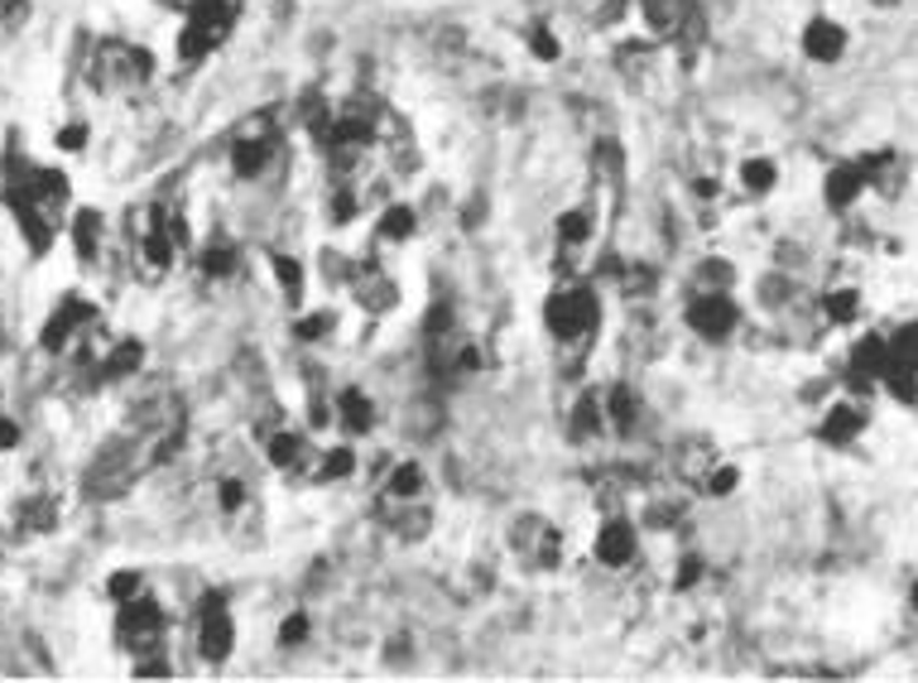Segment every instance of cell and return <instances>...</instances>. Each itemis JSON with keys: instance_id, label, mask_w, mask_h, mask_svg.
Listing matches in <instances>:
<instances>
[{"instance_id": "obj_52", "label": "cell", "mask_w": 918, "mask_h": 683, "mask_svg": "<svg viewBox=\"0 0 918 683\" xmlns=\"http://www.w3.org/2000/svg\"><path fill=\"white\" fill-rule=\"evenodd\" d=\"M30 0H0V15H15V10H24Z\"/></svg>"}, {"instance_id": "obj_54", "label": "cell", "mask_w": 918, "mask_h": 683, "mask_svg": "<svg viewBox=\"0 0 918 683\" xmlns=\"http://www.w3.org/2000/svg\"><path fill=\"white\" fill-rule=\"evenodd\" d=\"M914 607H918V583H914Z\"/></svg>"}, {"instance_id": "obj_32", "label": "cell", "mask_w": 918, "mask_h": 683, "mask_svg": "<svg viewBox=\"0 0 918 683\" xmlns=\"http://www.w3.org/2000/svg\"><path fill=\"white\" fill-rule=\"evenodd\" d=\"M236 265H241V260H236V251L226 241H212V246L197 251V270H203L207 280H231Z\"/></svg>"}, {"instance_id": "obj_50", "label": "cell", "mask_w": 918, "mask_h": 683, "mask_svg": "<svg viewBox=\"0 0 918 683\" xmlns=\"http://www.w3.org/2000/svg\"><path fill=\"white\" fill-rule=\"evenodd\" d=\"M702 577V563L698 559H683V568H678V587H693Z\"/></svg>"}, {"instance_id": "obj_23", "label": "cell", "mask_w": 918, "mask_h": 683, "mask_svg": "<svg viewBox=\"0 0 918 683\" xmlns=\"http://www.w3.org/2000/svg\"><path fill=\"white\" fill-rule=\"evenodd\" d=\"M861 169H866V188H881L885 198H895V193H899V183H904L899 154H889V150L866 154V160H861Z\"/></svg>"}, {"instance_id": "obj_43", "label": "cell", "mask_w": 918, "mask_h": 683, "mask_svg": "<svg viewBox=\"0 0 918 683\" xmlns=\"http://www.w3.org/2000/svg\"><path fill=\"white\" fill-rule=\"evenodd\" d=\"M327 333H332V313H309V318L294 323V337L299 342H317V337H327Z\"/></svg>"}, {"instance_id": "obj_31", "label": "cell", "mask_w": 918, "mask_h": 683, "mask_svg": "<svg viewBox=\"0 0 918 683\" xmlns=\"http://www.w3.org/2000/svg\"><path fill=\"white\" fill-rule=\"evenodd\" d=\"M414 496H423V467L399 463L390 477H385V501H414Z\"/></svg>"}, {"instance_id": "obj_47", "label": "cell", "mask_w": 918, "mask_h": 683, "mask_svg": "<svg viewBox=\"0 0 918 683\" xmlns=\"http://www.w3.org/2000/svg\"><path fill=\"white\" fill-rule=\"evenodd\" d=\"M106 593H111L116 601L140 597V573H111V577H106Z\"/></svg>"}, {"instance_id": "obj_34", "label": "cell", "mask_w": 918, "mask_h": 683, "mask_svg": "<svg viewBox=\"0 0 918 683\" xmlns=\"http://www.w3.org/2000/svg\"><path fill=\"white\" fill-rule=\"evenodd\" d=\"M708 471H712V453H708V443H683V448H678V477L708 481Z\"/></svg>"}, {"instance_id": "obj_14", "label": "cell", "mask_w": 918, "mask_h": 683, "mask_svg": "<svg viewBox=\"0 0 918 683\" xmlns=\"http://www.w3.org/2000/svg\"><path fill=\"white\" fill-rule=\"evenodd\" d=\"M866 193V169H861V160H846V164H836L828 169V183H822V198H828L832 213H846L851 203Z\"/></svg>"}, {"instance_id": "obj_8", "label": "cell", "mask_w": 918, "mask_h": 683, "mask_svg": "<svg viewBox=\"0 0 918 683\" xmlns=\"http://www.w3.org/2000/svg\"><path fill=\"white\" fill-rule=\"evenodd\" d=\"M640 15L655 30V39L673 44H702V10L698 0H640Z\"/></svg>"}, {"instance_id": "obj_27", "label": "cell", "mask_w": 918, "mask_h": 683, "mask_svg": "<svg viewBox=\"0 0 918 683\" xmlns=\"http://www.w3.org/2000/svg\"><path fill=\"white\" fill-rule=\"evenodd\" d=\"M414 227H419L414 207H409V203H390L380 213V221H376V236H380V241H395L399 246V241H409V236H414Z\"/></svg>"}, {"instance_id": "obj_18", "label": "cell", "mask_w": 918, "mask_h": 683, "mask_svg": "<svg viewBox=\"0 0 918 683\" xmlns=\"http://www.w3.org/2000/svg\"><path fill=\"white\" fill-rule=\"evenodd\" d=\"M885 366H889V342L885 337L856 342V351H851V386H875V380L885 376Z\"/></svg>"}, {"instance_id": "obj_20", "label": "cell", "mask_w": 918, "mask_h": 683, "mask_svg": "<svg viewBox=\"0 0 918 683\" xmlns=\"http://www.w3.org/2000/svg\"><path fill=\"white\" fill-rule=\"evenodd\" d=\"M602 414H606V429H616L620 438H630L635 424H640V395L630 386H611L606 400H602Z\"/></svg>"}, {"instance_id": "obj_4", "label": "cell", "mask_w": 918, "mask_h": 683, "mask_svg": "<svg viewBox=\"0 0 918 683\" xmlns=\"http://www.w3.org/2000/svg\"><path fill=\"white\" fill-rule=\"evenodd\" d=\"M596 318H602V304H596V294L587 284L558 289L549 304H543V327H549L558 342H568V347L587 342L596 333Z\"/></svg>"}, {"instance_id": "obj_45", "label": "cell", "mask_w": 918, "mask_h": 683, "mask_svg": "<svg viewBox=\"0 0 918 683\" xmlns=\"http://www.w3.org/2000/svg\"><path fill=\"white\" fill-rule=\"evenodd\" d=\"M736 481H741V471H736V467L712 463V471H708V491H712V496H731V491H736Z\"/></svg>"}, {"instance_id": "obj_3", "label": "cell", "mask_w": 918, "mask_h": 683, "mask_svg": "<svg viewBox=\"0 0 918 683\" xmlns=\"http://www.w3.org/2000/svg\"><path fill=\"white\" fill-rule=\"evenodd\" d=\"M140 467H150V463L136 453V438H111L97 457H91V467L83 477V491L97 496V501H116V496H126L130 486H136Z\"/></svg>"}, {"instance_id": "obj_35", "label": "cell", "mask_w": 918, "mask_h": 683, "mask_svg": "<svg viewBox=\"0 0 918 683\" xmlns=\"http://www.w3.org/2000/svg\"><path fill=\"white\" fill-rule=\"evenodd\" d=\"M270 265H274V274H279V284H284V299L289 304H303V265L294 256H270Z\"/></svg>"}, {"instance_id": "obj_10", "label": "cell", "mask_w": 918, "mask_h": 683, "mask_svg": "<svg viewBox=\"0 0 918 683\" xmlns=\"http://www.w3.org/2000/svg\"><path fill=\"white\" fill-rule=\"evenodd\" d=\"M236 646V626H231V607H226L222 593H207L203 607H197V650H203L207 664H222Z\"/></svg>"}, {"instance_id": "obj_53", "label": "cell", "mask_w": 918, "mask_h": 683, "mask_svg": "<svg viewBox=\"0 0 918 683\" xmlns=\"http://www.w3.org/2000/svg\"><path fill=\"white\" fill-rule=\"evenodd\" d=\"M159 6H169V10H183V6H188V0H159Z\"/></svg>"}, {"instance_id": "obj_38", "label": "cell", "mask_w": 918, "mask_h": 683, "mask_svg": "<svg viewBox=\"0 0 918 683\" xmlns=\"http://www.w3.org/2000/svg\"><path fill=\"white\" fill-rule=\"evenodd\" d=\"M889 357L904 361V366H914L918 371V323H904L895 337H889Z\"/></svg>"}, {"instance_id": "obj_39", "label": "cell", "mask_w": 918, "mask_h": 683, "mask_svg": "<svg viewBox=\"0 0 918 683\" xmlns=\"http://www.w3.org/2000/svg\"><path fill=\"white\" fill-rule=\"evenodd\" d=\"M356 213H361V193H356L352 178H347V183H337V188H332V221L342 227V221H352Z\"/></svg>"}, {"instance_id": "obj_40", "label": "cell", "mask_w": 918, "mask_h": 683, "mask_svg": "<svg viewBox=\"0 0 918 683\" xmlns=\"http://www.w3.org/2000/svg\"><path fill=\"white\" fill-rule=\"evenodd\" d=\"M822 308H828L832 323H851V318H856V308H861V294H856V289H836V294L822 299Z\"/></svg>"}, {"instance_id": "obj_46", "label": "cell", "mask_w": 918, "mask_h": 683, "mask_svg": "<svg viewBox=\"0 0 918 683\" xmlns=\"http://www.w3.org/2000/svg\"><path fill=\"white\" fill-rule=\"evenodd\" d=\"M303 640H309V616L294 611L284 626H279V646H284V650H294V646H303Z\"/></svg>"}, {"instance_id": "obj_7", "label": "cell", "mask_w": 918, "mask_h": 683, "mask_svg": "<svg viewBox=\"0 0 918 683\" xmlns=\"http://www.w3.org/2000/svg\"><path fill=\"white\" fill-rule=\"evenodd\" d=\"M510 554L525 563L529 573H553L563 559V540L543 516H520L510 524Z\"/></svg>"}, {"instance_id": "obj_24", "label": "cell", "mask_w": 918, "mask_h": 683, "mask_svg": "<svg viewBox=\"0 0 918 683\" xmlns=\"http://www.w3.org/2000/svg\"><path fill=\"white\" fill-rule=\"evenodd\" d=\"M101 231H106V217L97 213V207H77V217H73V251H77V260H97Z\"/></svg>"}, {"instance_id": "obj_15", "label": "cell", "mask_w": 918, "mask_h": 683, "mask_svg": "<svg viewBox=\"0 0 918 683\" xmlns=\"http://www.w3.org/2000/svg\"><path fill=\"white\" fill-rule=\"evenodd\" d=\"M264 453H270V463H274V467H284V471L313 467L309 433H294V429H270V433H264Z\"/></svg>"}, {"instance_id": "obj_25", "label": "cell", "mask_w": 918, "mask_h": 683, "mask_svg": "<svg viewBox=\"0 0 918 683\" xmlns=\"http://www.w3.org/2000/svg\"><path fill=\"white\" fill-rule=\"evenodd\" d=\"M337 419H342V429L347 433H370L376 429V404L366 400V390H342V400H337Z\"/></svg>"}, {"instance_id": "obj_48", "label": "cell", "mask_w": 918, "mask_h": 683, "mask_svg": "<svg viewBox=\"0 0 918 683\" xmlns=\"http://www.w3.org/2000/svg\"><path fill=\"white\" fill-rule=\"evenodd\" d=\"M246 501V486L241 481H222V510H241Z\"/></svg>"}, {"instance_id": "obj_1", "label": "cell", "mask_w": 918, "mask_h": 683, "mask_svg": "<svg viewBox=\"0 0 918 683\" xmlns=\"http://www.w3.org/2000/svg\"><path fill=\"white\" fill-rule=\"evenodd\" d=\"M87 77L97 91H111V97H136L154 83V54L130 39H101L87 58Z\"/></svg>"}, {"instance_id": "obj_37", "label": "cell", "mask_w": 918, "mask_h": 683, "mask_svg": "<svg viewBox=\"0 0 918 683\" xmlns=\"http://www.w3.org/2000/svg\"><path fill=\"white\" fill-rule=\"evenodd\" d=\"M53 501H44V496H39V501H24L20 506V524H24V534H44V530H53Z\"/></svg>"}, {"instance_id": "obj_17", "label": "cell", "mask_w": 918, "mask_h": 683, "mask_svg": "<svg viewBox=\"0 0 918 683\" xmlns=\"http://www.w3.org/2000/svg\"><path fill=\"white\" fill-rule=\"evenodd\" d=\"M611 58H616V73L635 87H645L649 77H655V44H649V39H625V44H616Z\"/></svg>"}, {"instance_id": "obj_2", "label": "cell", "mask_w": 918, "mask_h": 683, "mask_svg": "<svg viewBox=\"0 0 918 683\" xmlns=\"http://www.w3.org/2000/svg\"><path fill=\"white\" fill-rule=\"evenodd\" d=\"M236 30V0H188L183 6V30H179V63L197 68L207 63Z\"/></svg>"}, {"instance_id": "obj_51", "label": "cell", "mask_w": 918, "mask_h": 683, "mask_svg": "<svg viewBox=\"0 0 918 683\" xmlns=\"http://www.w3.org/2000/svg\"><path fill=\"white\" fill-rule=\"evenodd\" d=\"M15 443H20V429L10 424V419H0V453H6V448H15Z\"/></svg>"}, {"instance_id": "obj_30", "label": "cell", "mask_w": 918, "mask_h": 683, "mask_svg": "<svg viewBox=\"0 0 918 683\" xmlns=\"http://www.w3.org/2000/svg\"><path fill=\"white\" fill-rule=\"evenodd\" d=\"M587 241H592V207H568L558 217V246L563 251H582Z\"/></svg>"}, {"instance_id": "obj_12", "label": "cell", "mask_w": 918, "mask_h": 683, "mask_svg": "<svg viewBox=\"0 0 918 683\" xmlns=\"http://www.w3.org/2000/svg\"><path fill=\"white\" fill-rule=\"evenodd\" d=\"M91 318V304L87 299H63L58 308H53V318L44 323V333H39V347L44 351H63L68 342L77 337V327Z\"/></svg>"}, {"instance_id": "obj_42", "label": "cell", "mask_w": 918, "mask_h": 683, "mask_svg": "<svg viewBox=\"0 0 918 683\" xmlns=\"http://www.w3.org/2000/svg\"><path fill=\"white\" fill-rule=\"evenodd\" d=\"M87 140H91V130H87V121H68L53 135V144H58L63 154H77V150H87Z\"/></svg>"}, {"instance_id": "obj_29", "label": "cell", "mask_w": 918, "mask_h": 683, "mask_svg": "<svg viewBox=\"0 0 918 683\" xmlns=\"http://www.w3.org/2000/svg\"><path fill=\"white\" fill-rule=\"evenodd\" d=\"M861 424H866V414H861L856 404H836V410L822 419V443H836V448H842V443H851L861 433Z\"/></svg>"}, {"instance_id": "obj_16", "label": "cell", "mask_w": 918, "mask_h": 683, "mask_svg": "<svg viewBox=\"0 0 918 683\" xmlns=\"http://www.w3.org/2000/svg\"><path fill=\"white\" fill-rule=\"evenodd\" d=\"M635 559V524L630 520H606L602 534H596V563H606V568H625V563Z\"/></svg>"}, {"instance_id": "obj_6", "label": "cell", "mask_w": 918, "mask_h": 683, "mask_svg": "<svg viewBox=\"0 0 918 683\" xmlns=\"http://www.w3.org/2000/svg\"><path fill=\"white\" fill-rule=\"evenodd\" d=\"M174 217L179 213H164L159 203H150V207H140V213H136V246H140L144 270L164 274L169 265H174V251H183Z\"/></svg>"}, {"instance_id": "obj_28", "label": "cell", "mask_w": 918, "mask_h": 683, "mask_svg": "<svg viewBox=\"0 0 918 683\" xmlns=\"http://www.w3.org/2000/svg\"><path fill=\"white\" fill-rule=\"evenodd\" d=\"M606 429V414H602V400L592 395V390H582L577 395V404H572V438L577 443H587V438H596V433Z\"/></svg>"}, {"instance_id": "obj_9", "label": "cell", "mask_w": 918, "mask_h": 683, "mask_svg": "<svg viewBox=\"0 0 918 683\" xmlns=\"http://www.w3.org/2000/svg\"><path fill=\"white\" fill-rule=\"evenodd\" d=\"M164 636V611H159L154 597H130L121 601V616H116V640L136 654H150Z\"/></svg>"}, {"instance_id": "obj_33", "label": "cell", "mask_w": 918, "mask_h": 683, "mask_svg": "<svg viewBox=\"0 0 918 683\" xmlns=\"http://www.w3.org/2000/svg\"><path fill=\"white\" fill-rule=\"evenodd\" d=\"M775 183H779V169H775V160H765V154H755V160L741 164V188L755 193V198H765Z\"/></svg>"}, {"instance_id": "obj_41", "label": "cell", "mask_w": 918, "mask_h": 683, "mask_svg": "<svg viewBox=\"0 0 918 683\" xmlns=\"http://www.w3.org/2000/svg\"><path fill=\"white\" fill-rule=\"evenodd\" d=\"M317 463H323V467H317V477H323V481H337V477H347V471L356 467V457H352V448H332V453L317 457Z\"/></svg>"}, {"instance_id": "obj_36", "label": "cell", "mask_w": 918, "mask_h": 683, "mask_svg": "<svg viewBox=\"0 0 918 683\" xmlns=\"http://www.w3.org/2000/svg\"><path fill=\"white\" fill-rule=\"evenodd\" d=\"M525 44H529V54H534L539 63H558V58H563V44H558V34L549 30V24H529Z\"/></svg>"}, {"instance_id": "obj_49", "label": "cell", "mask_w": 918, "mask_h": 683, "mask_svg": "<svg viewBox=\"0 0 918 683\" xmlns=\"http://www.w3.org/2000/svg\"><path fill=\"white\" fill-rule=\"evenodd\" d=\"M625 6H630V0H602V15H596V24H620Z\"/></svg>"}, {"instance_id": "obj_44", "label": "cell", "mask_w": 918, "mask_h": 683, "mask_svg": "<svg viewBox=\"0 0 918 683\" xmlns=\"http://www.w3.org/2000/svg\"><path fill=\"white\" fill-rule=\"evenodd\" d=\"M698 284H702V289H726V284H731V265H726V260H702ZM702 289H698V294H702Z\"/></svg>"}, {"instance_id": "obj_22", "label": "cell", "mask_w": 918, "mask_h": 683, "mask_svg": "<svg viewBox=\"0 0 918 683\" xmlns=\"http://www.w3.org/2000/svg\"><path fill=\"white\" fill-rule=\"evenodd\" d=\"M332 121H337V107H332L323 91H303L299 97V126L309 130V140L323 144L332 135Z\"/></svg>"}, {"instance_id": "obj_5", "label": "cell", "mask_w": 918, "mask_h": 683, "mask_svg": "<svg viewBox=\"0 0 918 683\" xmlns=\"http://www.w3.org/2000/svg\"><path fill=\"white\" fill-rule=\"evenodd\" d=\"M226 144H231V174L246 178V183L264 178L279 160V135H274L270 116H246V121L231 130Z\"/></svg>"}, {"instance_id": "obj_26", "label": "cell", "mask_w": 918, "mask_h": 683, "mask_svg": "<svg viewBox=\"0 0 918 683\" xmlns=\"http://www.w3.org/2000/svg\"><path fill=\"white\" fill-rule=\"evenodd\" d=\"M140 361H144V347L130 337V342H121V347L106 351V361L97 366V380H126V376L140 371Z\"/></svg>"}, {"instance_id": "obj_21", "label": "cell", "mask_w": 918, "mask_h": 683, "mask_svg": "<svg viewBox=\"0 0 918 683\" xmlns=\"http://www.w3.org/2000/svg\"><path fill=\"white\" fill-rule=\"evenodd\" d=\"M592 169H596V183L611 193V203L620 207V188H625V150H620V140H602V144H596Z\"/></svg>"}, {"instance_id": "obj_11", "label": "cell", "mask_w": 918, "mask_h": 683, "mask_svg": "<svg viewBox=\"0 0 918 683\" xmlns=\"http://www.w3.org/2000/svg\"><path fill=\"white\" fill-rule=\"evenodd\" d=\"M688 327L708 342H722V337L736 333V304H731L726 289H702V294H693V304H688Z\"/></svg>"}, {"instance_id": "obj_13", "label": "cell", "mask_w": 918, "mask_h": 683, "mask_svg": "<svg viewBox=\"0 0 918 683\" xmlns=\"http://www.w3.org/2000/svg\"><path fill=\"white\" fill-rule=\"evenodd\" d=\"M803 54L813 63H836L846 54V30L828 15H813L803 24Z\"/></svg>"}, {"instance_id": "obj_19", "label": "cell", "mask_w": 918, "mask_h": 683, "mask_svg": "<svg viewBox=\"0 0 918 683\" xmlns=\"http://www.w3.org/2000/svg\"><path fill=\"white\" fill-rule=\"evenodd\" d=\"M390 510H385V524L399 534V540H423L429 534V524H433V516H429V506H423V496H414V501H385Z\"/></svg>"}]
</instances>
